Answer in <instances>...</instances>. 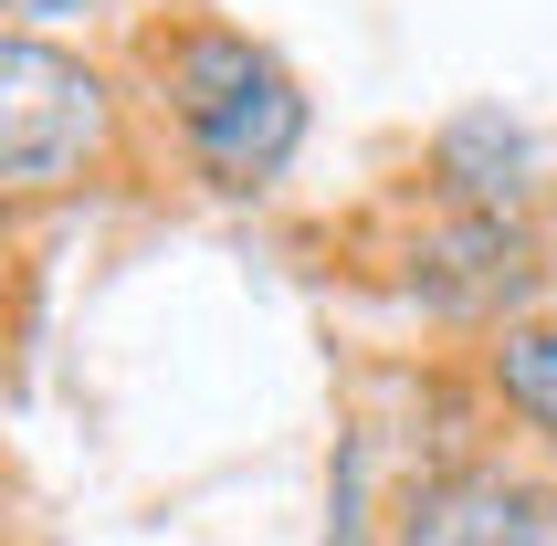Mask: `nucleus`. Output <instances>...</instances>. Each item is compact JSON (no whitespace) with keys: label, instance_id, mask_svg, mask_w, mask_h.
I'll return each instance as SVG.
<instances>
[{"label":"nucleus","instance_id":"1","mask_svg":"<svg viewBox=\"0 0 557 546\" xmlns=\"http://www.w3.org/2000/svg\"><path fill=\"white\" fill-rule=\"evenodd\" d=\"M169 85H180V116H189V137H200V158H211V179H232V189L274 179L284 158H295V137H306V106L284 85V63L232 42V32L180 42Z\"/></svg>","mask_w":557,"mask_h":546},{"label":"nucleus","instance_id":"2","mask_svg":"<svg viewBox=\"0 0 557 546\" xmlns=\"http://www.w3.org/2000/svg\"><path fill=\"white\" fill-rule=\"evenodd\" d=\"M95 137H106L95 74L22 32V42L0 53V169H11L22 189H53V179H74V169L95 158Z\"/></svg>","mask_w":557,"mask_h":546},{"label":"nucleus","instance_id":"3","mask_svg":"<svg viewBox=\"0 0 557 546\" xmlns=\"http://www.w3.org/2000/svg\"><path fill=\"white\" fill-rule=\"evenodd\" d=\"M400 546H557V494H536V484H442L400 516Z\"/></svg>","mask_w":557,"mask_h":546},{"label":"nucleus","instance_id":"4","mask_svg":"<svg viewBox=\"0 0 557 546\" xmlns=\"http://www.w3.org/2000/svg\"><path fill=\"white\" fill-rule=\"evenodd\" d=\"M495 379H505V399H516L527 421H547V431H557V326L505 336V347H495Z\"/></svg>","mask_w":557,"mask_h":546},{"label":"nucleus","instance_id":"5","mask_svg":"<svg viewBox=\"0 0 557 546\" xmlns=\"http://www.w3.org/2000/svg\"><path fill=\"white\" fill-rule=\"evenodd\" d=\"M22 11H63V0H22Z\"/></svg>","mask_w":557,"mask_h":546}]
</instances>
